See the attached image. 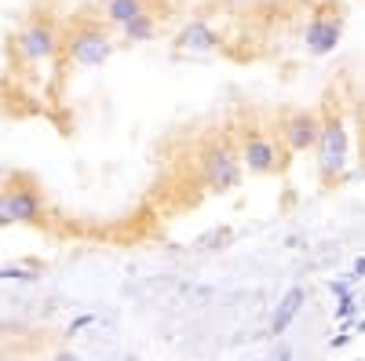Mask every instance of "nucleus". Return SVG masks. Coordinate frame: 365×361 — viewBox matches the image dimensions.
<instances>
[{
	"mask_svg": "<svg viewBox=\"0 0 365 361\" xmlns=\"http://www.w3.org/2000/svg\"><path fill=\"white\" fill-rule=\"evenodd\" d=\"M194 168H197V179L201 187L212 190V194H227L241 183V172H245V164H241V154L237 146L227 142V139H212L197 150L194 157Z\"/></svg>",
	"mask_w": 365,
	"mask_h": 361,
	"instance_id": "obj_1",
	"label": "nucleus"
},
{
	"mask_svg": "<svg viewBox=\"0 0 365 361\" xmlns=\"http://www.w3.org/2000/svg\"><path fill=\"white\" fill-rule=\"evenodd\" d=\"M11 55L26 66H44L55 55H63V33H58V26L48 15H34L15 29Z\"/></svg>",
	"mask_w": 365,
	"mask_h": 361,
	"instance_id": "obj_2",
	"label": "nucleus"
},
{
	"mask_svg": "<svg viewBox=\"0 0 365 361\" xmlns=\"http://www.w3.org/2000/svg\"><path fill=\"white\" fill-rule=\"evenodd\" d=\"M314 164H318V175L322 179H340L351 164V128L340 110H332L322 117V132H318V142H314Z\"/></svg>",
	"mask_w": 365,
	"mask_h": 361,
	"instance_id": "obj_3",
	"label": "nucleus"
},
{
	"mask_svg": "<svg viewBox=\"0 0 365 361\" xmlns=\"http://www.w3.org/2000/svg\"><path fill=\"white\" fill-rule=\"evenodd\" d=\"M113 51H117V44L110 37V26L106 22H77L70 33H66V41H63L66 63L77 66V70L106 66Z\"/></svg>",
	"mask_w": 365,
	"mask_h": 361,
	"instance_id": "obj_4",
	"label": "nucleus"
},
{
	"mask_svg": "<svg viewBox=\"0 0 365 361\" xmlns=\"http://www.w3.org/2000/svg\"><path fill=\"white\" fill-rule=\"evenodd\" d=\"M237 154H241V164H245V172H252V175H274V172L285 168L289 150L282 146L278 135H270V132H263V128H249V132H241Z\"/></svg>",
	"mask_w": 365,
	"mask_h": 361,
	"instance_id": "obj_5",
	"label": "nucleus"
},
{
	"mask_svg": "<svg viewBox=\"0 0 365 361\" xmlns=\"http://www.w3.org/2000/svg\"><path fill=\"white\" fill-rule=\"evenodd\" d=\"M4 190H8V212L15 226H41L48 219V201L37 183L11 179V183H4Z\"/></svg>",
	"mask_w": 365,
	"mask_h": 361,
	"instance_id": "obj_6",
	"label": "nucleus"
},
{
	"mask_svg": "<svg viewBox=\"0 0 365 361\" xmlns=\"http://www.w3.org/2000/svg\"><path fill=\"white\" fill-rule=\"evenodd\" d=\"M318 132H322V117L311 113V110H296V113H285L282 125H278V135L282 146L289 150V154H307V150H314L318 142Z\"/></svg>",
	"mask_w": 365,
	"mask_h": 361,
	"instance_id": "obj_7",
	"label": "nucleus"
},
{
	"mask_svg": "<svg viewBox=\"0 0 365 361\" xmlns=\"http://www.w3.org/2000/svg\"><path fill=\"white\" fill-rule=\"evenodd\" d=\"M340 37H344V22L332 15V11H318L307 29H303V44H307L311 55H329L340 48Z\"/></svg>",
	"mask_w": 365,
	"mask_h": 361,
	"instance_id": "obj_8",
	"label": "nucleus"
},
{
	"mask_svg": "<svg viewBox=\"0 0 365 361\" xmlns=\"http://www.w3.org/2000/svg\"><path fill=\"white\" fill-rule=\"evenodd\" d=\"M175 48H179L182 55H212V51L223 48V37H220V29L212 26V22L190 19V22L175 33Z\"/></svg>",
	"mask_w": 365,
	"mask_h": 361,
	"instance_id": "obj_9",
	"label": "nucleus"
},
{
	"mask_svg": "<svg viewBox=\"0 0 365 361\" xmlns=\"http://www.w3.org/2000/svg\"><path fill=\"white\" fill-rule=\"evenodd\" d=\"M303 299H307V292H303L299 285H296V288H289V292L282 295V303L274 307L270 325H267V336H270V340L285 336L289 328H292V321H296V318H299V310H303Z\"/></svg>",
	"mask_w": 365,
	"mask_h": 361,
	"instance_id": "obj_10",
	"label": "nucleus"
},
{
	"mask_svg": "<svg viewBox=\"0 0 365 361\" xmlns=\"http://www.w3.org/2000/svg\"><path fill=\"white\" fill-rule=\"evenodd\" d=\"M158 33H161V22H158L154 8H146L135 19H128L125 26H117V37L125 41V44H150Z\"/></svg>",
	"mask_w": 365,
	"mask_h": 361,
	"instance_id": "obj_11",
	"label": "nucleus"
},
{
	"mask_svg": "<svg viewBox=\"0 0 365 361\" xmlns=\"http://www.w3.org/2000/svg\"><path fill=\"white\" fill-rule=\"evenodd\" d=\"M146 8H150V0H103L99 11H103V22L110 29H117V26H125L128 19H135Z\"/></svg>",
	"mask_w": 365,
	"mask_h": 361,
	"instance_id": "obj_12",
	"label": "nucleus"
},
{
	"mask_svg": "<svg viewBox=\"0 0 365 361\" xmlns=\"http://www.w3.org/2000/svg\"><path fill=\"white\" fill-rule=\"evenodd\" d=\"M354 314H358V299H354V292L340 295V299H336V321H351Z\"/></svg>",
	"mask_w": 365,
	"mask_h": 361,
	"instance_id": "obj_13",
	"label": "nucleus"
},
{
	"mask_svg": "<svg viewBox=\"0 0 365 361\" xmlns=\"http://www.w3.org/2000/svg\"><path fill=\"white\" fill-rule=\"evenodd\" d=\"M0 278H4V281H22V285L37 281V274H34V270H26V266H0Z\"/></svg>",
	"mask_w": 365,
	"mask_h": 361,
	"instance_id": "obj_14",
	"label": "nucleus"
},
{
	"mask_svg": "<svg viewBox=\"0 0 365 361\" xmlns=\"http://www.w3.org/2000/svg\"><path fill=\"white\" fill-rule=\"evenodd\" d=\"M4 226H15V223H11V212H8V190L0 187V230Z\"/></svg>",
	"mask_w": 365,
	"mask_h": 361,
	"instance_id": "obj_15",
	"label": "nucleus"
},
{
	"mask_svg": "<svg viewBox=\"0 0 365 361\" xmlns=\"http://www.w3.org/2000/svg\"><path fill=\"white\" fill-rule=\"evenodd\" d=\"M329 292L340 299V295H347V292H351V281H347V278H336V281H329Z\"/></svg>",
	"mask_w": 365,
	"mask_h": 361,
	"instance_id": "obj_16",
	"label": "nucleus"
},
{
	"mask_svg": "<svg viewBox=\"0 0 365 361\" xmlns=\"http://www.w3.org/2000/svg\"><path fill=\"white\" fill-rule=\"evenodd\" d=\"M91 321H96V314H84V318H77V321L70 325V333H81V328H84V325H91Z\"/></svg>",
	"mask_w": 365,
	"mask_h": 361,
	"instance_id": "obj_17",
	"label": "nucleus"
},
{
	"mask_svg": "<svg viewBox=\"0 0 365 361\" xmlns=\"http://www.w3.org/2000/svg\"><path fill=\"white\" fill-rule=\"evenodd\" d=\"M351 340H354V336H351V333H340V336H336V340H332V343H329V347H332V350H340V347H347V343H351Z\"/></svg>",
	"mask_w": 365,
	"mask_h": 361,
	"instance_id": "obj_18",
	"label": "nucleus"
},
{
	"mask_svg": "<svg viewBox=\"0 0 365 361\" xmlns=\"http://www.w3.org/2000/svg\"><path fill=\"white\" fill-rule=\"evenodd\" d=\"M354 278H365V256L354 259Z\"/></svg>",
	"mask_w": 365,
	"mask_h": 361,
	"instance_id": "obj_19",
	"label": "nucleus"
},
{
	"mask_svg": "<svg viewBox=\"0 0 365 361\" xmlns=\"http://www.w3.org/2000/svg\"><path fill=\"white\" fill-rule=\"evenodd\" d=\"M55 361H88V357H77V354H70V350H63V354H55Z\"/></svg>",
	"mask_w": 365,
	"mask_h": 361,
	"instance_id": "obj_20",
	"label": "nucleus"
},
{
	"mask_svg": "<svg viewBox=\"0 0 365 361\" xmlns=\"http://www.w3.org/2000/svg\"><path fill=\"white\" fill-rule=\"evenodd\" d=\"M274 361H292V350H289V347H282V350H278V357H274Z\"/></svg>",
	"mask_w": 365,
	"mask_h": 361,
	"instance_id": "obj_21",
	"label": "nucleus"
},
{
	"mask_svg": "<svg viewBox=\"0 0 365 361\" xmlns=\"http://www.w3.org/2000/svg\"><path fill=\"white\" fill-rule=\"evenodd\" d=\"M0 361H22V357H15V354H8V357H0Z\"/></svg>",
	"mask_w": 365,
	"mask_h": 361,
	"instance_id": "obj_22",
	"label": "nucleus"
}]
</instances>
